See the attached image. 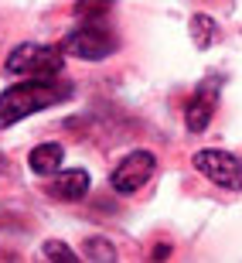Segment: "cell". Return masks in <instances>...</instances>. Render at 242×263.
Listing matches in <instances>:
<instances>
[{
	"label": "cell",
	"instance_id": "cell-1",
	"mask_svg": "<svg viewBox=\"0 0 242 263\" xmlns=\"http://www.w3.org/2000/svg\"><path fill=\"white\" fill-rule=\"evenodd\" d=\"M68 96H72V86H65L58 76L55 79H24V82L10 86L0 96V130L14 127L17 120L31 117V113H41V109L55 106V103H62Z\"/></svg>",
	"mask_w": 242,
	"mask_h": 263
},
{
	"label": "cell",
	"instance_id": "cell-2",
	"mask_svg": "<svg viewBox=\"0 0 242 263\" xmlns=\"http://www.w3.org/2000/svg\"><path fill=\"white\" fill-rule=\"evenodd\" d=\"M116 45H119L116 34L103 24V17H82V24L65 34L62 51L75 55V59H86V62H99V59H109L116 51Z\"/></svg>",
	"mask_w": 242,
	"mask_h": 263
},
{
	"label": "cell",
	"instance_id": "cell-3",
	"mask_svg": "<svg viewBox=\"0 0 242 263\" xmlns=\"http://www.w3.org/2000/svg\"><path fill=\"white\" fill-rule=\"evenodd\" d=\"M65 68V55L62 48H51V45H17V48L7 55V72L10 76H28V79H55L62 76Z\"/></svg>",
	"mask_w": 242,
	"mask_h": 263
},
{
	"label": "cell",
	"instance_id": "cell-4",
	"mask_svg": "<svg viewBox=\"0 0 242 263\" xmlns=\"http://www.w3.org/2000/svg\"><path fill=\"white\" fill-rule=\"evenodd\" d=\"M194 167H198L208 181H215L218 188L242 192V157L229 154V151L205 147V151H198V154H194Z\"/></svg>",
	"mask_w": 242,
	"mask_h": 263
},
{
	"label": "cell",
	"instance_id": "cell-5",
	"mask_svg": "<svg viewBox=\"0 0 242 263\" xmlns=\"http://www.w3.org/2000/svg\"><path fill=\"white\" fill-rule=\"evenodd\" d=\"M154 167H157V157L150 154V151H133V154H126L116 164L109 185H113V192H119V195H130V192L144 188L147 181L154 178Z\"/></svg>",
	"mask_w": 242,
	"mask_h": 263
},
{
	"label": "cell",
	"instance_id": "cell-6",
	"mask_svg": "<svg viewBox=\"0 0 242 263\" xmlns=\"http://www.w3.org/2000/svg\"><path fill=\"white\" fill-rule=\"evenodd\" d=\"M215 103H218V89H215V82L198 86V92H194V96L188 99V106H184V123H188L191 134H201V130L212 123Z\"/></svg>",
	"mask_w": 242,
	"mask_h": 263
},
{
	"label": "cell",
	"instance_id": "cell-7",
	"mask_svg": "<svg viewBox=\"0 0 242 263\" xmlns=\"http://www.w3.org/2000/svg\"><path fill=\"white\" fill-rule=\"evenodd\" d=\"M51 198H62V202H78V198L89 195V171L82 167H72V171H55L48 185Z\"/></svg>",
	"mask_w": 242,
	"mask_h": 263
},
{
	"label": "cell",
	"instance_id": "cell-8",
	"mask_svg": "<svg viewBox=\"0 0 242 263\" xmlns=\"http://www.w3.org/2000/svg\"><path fill=\"white\" fill-rule=\"evenodd\" d=\"M62 161H65L62 144H38L28 154V164L34 175H55V171H62Z\"/></svg>",
	"mask_w": 242,
	"mask_h": 263
},
{
	"label": "cell",
	"instance_id": "cell-9",
	"mask_svg": "<svg viewBox=\"0 0 242 263\" xmlns=\"http://www.w3.org/2000/svg\"><path fill=\"white\" fill-rule=\"evenodd\" d=\"M116 0H75V17H106Z\"/></svg>",
	"mask_w": 242,
	"mask_h": 263
},
{
	"label": "cell",
	"instance_id": "cell-10",
	"mask_svg": "<svg viewBox=\"0 0 242 263\" xmlns=\"http://www.w3.org/2000/svg\"><path fill=\"white\" fill-rule=\"evenodd\" d=\"M86 256L89 260H116V250H113V246L106 243V239H89L86 243Z\"/></svg>",
	"mask_w": 242,
	"mask_h": 263
},
{
	"label": "cell",
	"instance_id": "cell-11",
	"mask_svg": "<svg viewBox=\"0 0 242 263\" xmlns=\"http://www.w3.org/2000/svg\"><path fill=\"white\" fill-rule=\"evenodd\" d=\"M191 31H194V41H198V48H205L208 41H212V34H215V24L208 17H194L191 21Z\"/></svg>",
	"mask_w": 242,
	"mask_h": 263
},
{
	"label": "cell",
	"instance_id": "cell-12",
	"mask_svg": "<svg viewBox=\"0 0 242 263\" xmlns=\"http://www.w3.org/2000/svg\"><path fill=\"white\" fill-rule=\"evenodd\" d=\"M45 256H48V260H65V263H75L78 260V253H72L65 243H58V239L45 243Z\"/></svg>",
	"mask_w": 242,
	"mask_h": 263
},
{
	"label": "cell",
	"instance_id": "cell-13",
	"mask_svg": "<svg viewBox=\"0 0 242 263\" xmlns=\"http://www.w3.org/2000/svg\"><path fill=\"white\" fill-rule=\"evenodd\" d=\"M0 171H4V161H0Z\"/></svg>",
	"mask_w": 242,
	"mask_h": 263
}]
</instances>
